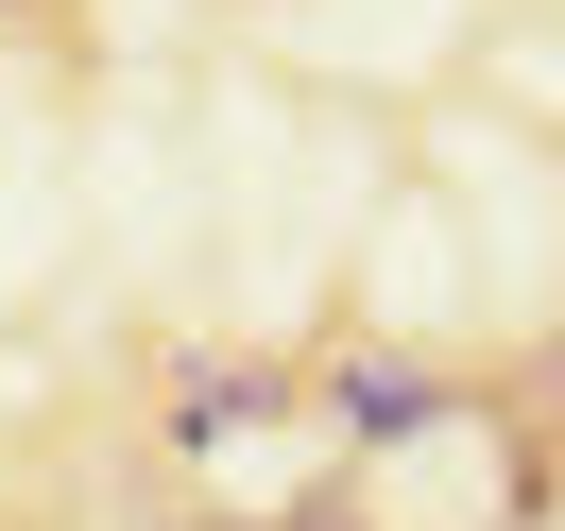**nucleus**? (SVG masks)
<instances>
[{
	"mask_svg": "<svg viewBox=\"0 0 565 531\" xmlns=\"http://www.w3.org/2000/svg\"><path fill=\"white\" fill-rule=\"evenodd\" d=\"M343 428H360V446H412V428H446V378H377V360H360V378H343Z\"/></svg>",
	"mask_w": 565,
	"mask_h": 531,
	"instance_id": "obj_1",
	"label": "nucleus"
}]
</instances>
